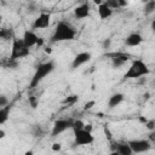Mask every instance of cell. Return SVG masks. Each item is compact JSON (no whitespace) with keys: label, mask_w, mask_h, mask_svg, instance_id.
I'll return each mask as SVG.
<instances>
[{"label":"cell","mask_w":155,"mask_h":155,"mask_svg":"<svg viewBox=\"0 0 155 155\" xmlns=\"http://www.w3.org/2000/svg\"><path fill=\"white\" fill-rule=\"evenodd\" d=\"M75 38H76L75 27L67 21H59L54 27L53 34L51 35V42L71 41L75 40Z\"/></svg>","instance_id":"1"},{"label":"cell","mask_w":155,"mask_h":155,"mask_svg":"<svg viewBox=\"0 0 155 155\" xmlns=\"http://www.w3.org/2000/svg\"><path fill=\"white\" fill-rule=\"evenodd\" d=\"M54 69H56V63H54V61H52V59L40 63V64L35 68V71H34L31 79H30V81H29L28 88H29V90H34L35 87H38L39 84H40L47 75H50Z\"/></svg>","instance_id":"2"},{"label":"cell","mask_w":155,"mask_h":155,"mask_svg":"<svg viewBox=\"0 0 155 155\" xmlns=\"http://www.w3.org/2000/svg\"><path fill=\"white\" fill-rule=\"evenodd\" d=\"M150 69L148 64L142 59V58H134L132 59L128 69L122 76V80H131V79H139L142 76L149 75Z\"/></svg>","instance_id":"3"},{"label":"cell","mask_w":155,"mask_h":155,"mask_svg":"<svg viewBox=\"0 0 155 155\" xmlns=\"http://www.w3.org/2000/svg\"><path fill=\"white\" fill-rule=\"evenodd\" d=\"M29 54V48H27L22 41V39L13 38L12 45H11V54L10 58L13 61H19L21 58H25Z\"/></svg>","instance_id":"4"},{"label":"cell","mask_w":155,"mask_h":155,"mask_svg":"<svg viewBox=\"0 0 155 155\" xmlns=\"http://www.w3.org/2000/svg\"><path fill=\"white\" fill-rule=\"evenodd\" d=\"M74 132V145L76 147H85L90 145L94 142V136L91 132L82 130H73Z\"/></svg>","instance_id":"5"},{"label":"cell","mask_w":155,"mask_h":155,"mask_svg":"<svg viewBox=\"0 0 155 155\" xmlns=\"http://www.w3.org/2000/svg\"><path fill=\"white\" fill-rule=\"evenodd\" d=\"M127 144L130 145L133 154H142L147 153L153 148V143L149 142L147 138H139V139H130L127 140Z\"/></svg>","instance_id":"6"},{"label":"cell","mask_w":155,"mask_h":155,"mask_svg":"<svg viewBox=\"0 0 155 155\" xmlns=\"http://www.w3.org/2000/svg\"><path fill=\"white\" fill-rule=\"evenodd\" d=\"M73 122L74 120L70 117H62V119H57L53 125H52V130H51V137H57L59 134H62L63 132H65L67 130L73 127Z\"/></svg>","instance_id":"7"},{"label":"cell","mask_w":155,"mask_h":155,"mask_svg":"<svg viewBox=\"0 0 155 155\" xmlns=\"http://www.w3.org/2000/svg\"><path fill=\"white\" fill-rule=\"evenodd\" d=\"M107 56L110 57V64H111V68L114 69L122 68L126 64V62L131 58V56L125 52H113V53H108Z\"/></svg>","instance_id":"8"},{"label":"cell","mask_w":155,"mask_h":155,"mask_svg":"<svg viewBox=\"0 0 155 155\" xmlns=\"http://www.w3.org/2000/svg\"><path fill=\"white\" fill-rule=\"evenodd\" d=\"M51 24V13L48 12H41L33 22L31 24V30L36 29H46Z\"/></svg>","instance_id":"9"},{"label":"cell","mask_w":155,"mask_h":155,"mask_svg":"<svg viewBox=\"0 0 155 155\" xmlns=\"http://www.w3.org/2000/svg\"><path fill=\"white\" fill-rule=\"evenodd\" d=\"M91 57H92V56H91V53H90L88 51L79 52V53L73 58V61H71V64H70L71 69H78L79 67L86 64L87 62L91 61Z\"/></svg>","instance_id":"10"},{"label":"cell","mask_w":155,"mask_h":155,"mask_svg":"<svg viewBox=\"0 0 155 155\" xmlns=\"http://www.w3.org/2000/svg\"><path fill=\"white\" fill-rule=\"evenodd\" d=\"M39 40V36L36 35V33L31 29H27L24 30L23 33V36H22V41L24 44V46L27 48H30L33 46H36V42Z\"/></svg>","instance_id":"11"},{"label":"cell","mask_w":155,"mask_h":155,"mask_svg":"<svg viewBox=\"0 0 155 155\" xmlns=\"http://www.w3.org/2000/svg\"><path fill=\"white\" fill-rule=\"evenodd\" d=\"M111 145V151H116L117 155H133L130 145L127 144V142H115V140H110Z\"/></svg>","instance_id":"12"},{"label":"cell","mask_w":155,"mask_h":155,"mask_svg":"<svg viewBox=\"0 0 155 155\" xmlns=\"http://www.w3.org/2000/svg\"><path fill=\"white\" fill-rule=\"evenodd\" d=\"M90 13H91V7H90L88 2H82L74 8V17L76 19L87 18V17H90Z\"/></svg>","instance_id":"13"},{"label":"cell","mask_w":155,"mask_h":155,"mask_svg":"<svg viewBox=\"0 0 155 155\" xmlns=\"http://www.w3.org/2000/svg\"><path fill=\"white\" fill-rule=\"evenodd\" d=\"M143 42V36L138 31H132L130 33L126 39H125V45L128 46V47H136V46H139L140 44Z\"/></svg>","instance_id":"14"},{"label":"cell","mask_w":155,"mask_h":155,"mask_svg":"<svg viewBox=\"0 0 155 155\" xmlns=\"http://www.w3.org/2000/svg\"><path fill=\"white\" fill-rule=\"evenodd\" d=\"M97 12H98V16L101 19H108L109 17L113 16V10L104 2H98V7H97Z\"/></svg>","instance_id":"15"},{"label":"cell","mask_w":155,"mask_h":155,"mask_svg":"<svg viewBox=\"0 0 155 155\" xmlns=\"http://www.w3.org/2000/svg\"><path fill=\"white\" fill-rule=\"evenodd\" d=\"M125 99V94L121 93V92H116V93H113L109 99H108V108L109 109H114L116 107H119Z\"/></svg>","instance_id":"16"},{"label":"cell","mask_w":155,"mask_h":155,"mask_svg":"<svg viewBox=\"0 0 155 155\" xmlns=\"http://www.w3.org/2000/svg\"><path fill=\"white\" fill-rule=\"evenodd\" d=\"M12 103H8L6 107H2L0 108V125L5 124L8 117H10V114H11V110H12Z\"/></svg>","instance_id":"17"},{"label":"cell","mask_w":155,"mask_h":155,"mask_svg":"<svg viewBox=\"0 0 155 155\" xmlns=\"http://www.w3.org/2000/svg\"><path fill=\"white\" fill-rule=\"evenodd\" d=\"M19 62L18 61H13L10 57H5L2 59H0V67L2 68H10V69H16L18 67Z\"/></svg>","instance_id":"18"},{"label":"cell","mask_w":155,"mask_h":155,"mask_svg":"<svg viewBox=\"0 0 155 155\" xmlns=\"http://www.w3.org/2000/svg\"><path fill=\"white\" fill-rule=\"evenodd\" d=\"M15 38V33L11 28H0V40L8 41Z\"/></svg>","instance_id":"19"},{"label":"cell","mask_w":155,"mask_h":155,"mask_svg":"<svg viewBox=\"0 0 155 155\" xmlns=\"http://www.w3.org/2000/svg\"><path fill=\"white\" fill-rule=\"evenodd\" d=\"M154 11H155V1H154V0L147 1L145 5H144V7H143L144 15H145V16H149V15H151Z\"/></svg>","instance_id":"20"},{"label":"cell","mask_w":155,"mask_h":155,"mask_svg":"<svg viewBox=\"0 0 155 155\" xmlns=\"http://www.w3.org/2000/svg\"><path fill=\"white\" fill-rule=\"evenodd\" d=\"M78 101H79V96H78V94H69V96H67V97L62 101V104L70 107V105H74Z\"/></svg>","instance_id":"21"},{"label":"cell","mask_w":155,"mask_h":155,"mask_svg":"<svg viewBox=\"0 0 155 155\" xmlns=\"http://www.w3.org/2000/svg\"><path fill=\"white\" fill-rule=\"evenodd\" d=\"M144 126H145V128H147L149 132L155 131V120H154V119H148L147 122L144 124Z\"/></svg>","instance_id":"22"},{"label":"cell","mask_w":155,"mask_h":155,"mask_svg":"<svg viewBox=\"0 0 155 155\" xmlns=\"http://www.w3.org/2000/svg\"><path fill=\"white\" fill-rule=\"evenodd\" d=\"M84 125H85L84 121H81V120H74L71 130H82L84 128Z\"/></svg>","instance_id":"23"},{"label":"cell","mask_w":155,"mask_h":155,"mask_svg":"<svg viewBox=\"0 0 155 155\" xmlns=\"http://www.w3.org/2000/svg\"><path fill=\"white\" fill-rule=\"evenodd\" d=\"M28 102H29V104H30V107H31L33 109H36L39 101H38V98H36L35 96H29V98H28Z\"/></svg>","instance_id":"24"},{"label":"cell","mask_w":155,"mask_h":155,"mask_svg":"<svg viewBox=\"0 0 155 155\" xmlns=\"http://www.w3.org/2000/svg\"><path fill=\"white\" fill-rule=\"evenodd\" d=\"M8 103H10V101H8L7 96L6 94H0V108L6 107Z\"/></svg>","instance_id":"25"},{"label":"cell","mask_w":155,"mask_h":155,"mask_svg":"<svg viewBox=\"0 0 155 155\" xmlns=\"http://www.w3.org/2000/svg\"><path fill=\"white\" fill-rule=\"evenodd\" d=\"M105 4L114 11L115 8H119V4H117V0H108V1H105Z\"/></svg>","instance_id":"26"},{"label":"cell","mask_w":155,"mask_h":155,"mask_svg":"<svg viewBox=\"0 0 155 155\" xmlns=\"http://www.w3.org/2000/svg\"><path fill=\"white\" fill-rule=\"evenodd\" d=\"M94 105H96V101H94V99H92V101H88V102H86V103L84 104V108H82V109L86 111V110H90V109H92Z\"/></svg>","instance_id":"27"},{"label":"cell","mask_w":155,"mask_h":155,"mask_svg":"<svg viewBox=\"0 0 155 155\" xmlns=\"http://www.w3.org/2000/svg\"><path fill=\"white\" fill-rule=\"evenodd\" d=\"M33 128L35 130V131H33L34 137H39V136H41V134L44 133V131H42V128H41V126H40V125H35Z\"/></svg>","instance_id":"28"},{"label":"cell","mask_w":155,"mask_h":155,"mask_svg":"<svg viewBox=\"0 0 155 155\" xmlns=\"http://www.w3.org/2000/svg\"><path fill=\"white\" fill-rule=\"evenodd\" d=\"M103 132H104V134H105V137H107V139H108L109 142L113 140V133H111V131H110V128H109L108 126H104Z\"/></svg>","instance_id":"29"},{"label":"cell","mask_w":155,"mask_h":155,"mask_svg":"<svg viewBox=\"0 0 155 155\" xmlns=\"http://www.w3.org/2000/svg\"><path fill=\"white\" fill-rule=\"evenodd\" d=\"M51 150L52 151H54V153H59L61 150H62V144L61 143H53L52 145H51Z\"/></svg>","instance_id":"30"},{"label":"cell","mask_w":155,"mask_h":155,"mask_svg":"<svg viewBox=\"0 0 155 155\" xmlns=\"http://www.w3.org/2000/svg\"><path fill=\"white\" fill-rule=\"evenodd\" d=\"M102 45H103V48H104V50H108V48L110 47V45H111V39H105Z\"/></svg>","instance_id":"31"},{"label":"cell","mask_w":155,"mask_h":155,"mask_svg":"<svg viewBox=\"0 0 155 155\" xmlns=\"http://www.w3.org/2000/svg\"><path fill=\"white\" fill-rule=\"evenodd\" d=\"M117 4H119V8L126 7V6L128 5V2H127V1H125V0H117Z\"/></svg>","instance_id":"32"},{"label":"cell","mask_w":155,"mask_h":155,"mask_svg":"<svg viewBox=\"0 0 155 155\" xmlns=\"http://www.w3.org/2000/svg\"><path fill=\"white\" fill-rule=\"evenodd\" d=\"M84 130H85V131H87V132H91V133H92L93 127H92V125H91V124H85V125H84Z\"/></svg>","instance_id":"33"},{"label":"cell","mask_w":155,"mask_h":155,"mask_svg":"<svg viewBox=\"0 0 155 155\" xmlns=\"http://www.w3.org/2000/svg\"><path fill=\"white\" fill-rule=\"evenodd\" d=\"M42 45H44V39H42V38H39V40H38V42H36V46L41 47Z\"/></svg>","instance_id":"34"},{"label":"cell","mask_w":155,"mask_h":155,"mask_svg":"<svg viewBox=\"0 0 155 155\" xmlns=\"http://www.w3.org/2000/svg\"><path fill=\"white\" fill-rule=\"evenodd\" d=\"M5 137H6V132H5L4 130H0V140L4 139Z\"/></svg>","instance_id":"35"},{"label":"cell","mask_w":155,"mask_h":155,"mask_svg":"<svg viewBox=\"0 0 155 155\" xmlns=\"http://www.w3.org/2000/svg\"><path fill=\"white\" fill-rule=\"evenodd\" d=\"M138 120H139V121H140L142 124H145L148 119H147V117H144V116H139V119H138Z\"/></svg>","instance_id":"36"},{"label":"cell","mask_w":155,"mask_h":155,"mask_svg":"<svg viewBox=\"0 0 155 155\" xmlns=\"http://www.w3.org/2000/svg\"><path fill=\"white\" fill-rule=\"evenodd\" d=\"M23 155H35V154H34V151H33V150H30V149H29V150H27Z\"/></svg>","instance_id":"37"},{"label":"cell","mask_w":155,"mask_h":155,"mask_svg":"<svg viewBox=\"0 0 155 155\" xmlns=\"http://www.w3.org/2000/svg\"><path fill=\"white\" fill-rule=\"evenodd\" d=\"M109 155H117V153H116V151H111Z\"/></svg>","instance_id":"38"},{"label":"cell","mask_w":155,"mask_h":155,"mask_svg":"<svg viewBox=\"0 0 155 155\" xmlns=\"http://www.w3.org/2000/svg\"><path fill=\"white\" fill-rule=\"evenodd\" d=\"M1 22H2V16L0 15V24H1Z\"/></svg>","instance_id":"39"}]
</instances>
